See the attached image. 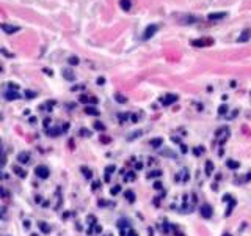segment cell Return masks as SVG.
Here are the masks:
<instances>
[{"label": "cell", "mask_w": 251, "mask_h": 236, "mask_svg": "<svg viewBox=\"0 0 251 236\" xmlns=\"http://www.w3.org/2000/svg\"><path fill=\"white\" fill-rule=\"evenodd\" d=\"M157 30H159V25H157V24L148 25L146 29H144V32H143V40H149V38H152Z\"/></svg>", "instance_id": "6da1fadb"}, {"label": "cell", "mask_w": 251, "mask_h": 236, "mask_svg": "<svg viewBox=\"0 0 251 236\" xmlns=\"http://www.w3.org/2000/svg\"><path fill=\"white\" fill-rule=\"evenodd\" d=\"M35 175L38 176V178H41V179H46V178H49L50 170L46 167V165H38V167L35 168Z\"/></svg>", "instance_id": "7a4b0ae2"}, {"label": "cell", "mask_w": 251, "mask_h": 236, "mask_svg": "<svg viewBox=\"0 0 251 236\" xmlns=\"http://www.w3.org/2000/svg\"><path fill=\"white\" fill-rule=\"evenodd\" d=\"M0 29H2L6 35H14L16 32L21 30L17 25H11V24H2V25H0Z\"/></svg>", "instance_id": "3957f363"}, {"label": "cell", "mask_w": 251, "mask_h": 236, "mask_svg": "<svg viewBox=\"0 0 251 236\" xmlns=\"http://www.w3.org/2000/svg\"><path fill=\"white\" fill-rule=\"evenodd\" d=\"M199 211H201V216L204 217V219H210V217H212V206L209 203H204Z\"/></svg>", "instance_id": "277c9868"}, {"label": "cell", "mask_w": 251, "mask_h": 236, "mask_svg": "<svg viewBox=\"0 0 251 236\" xmlns=\"http://www.w3.org/2000/svg\"><path fill=\"white\" fill-rule=\"evenodd\" d=\"M17 161H19V164H29L30 162V154L27 151H22L17 154Z\"/></svg>", "instance_id": "5b68a950"}, {"label": "cell", "mask_w": 251, "mask_h": 236, "mask_svg": "<svg viewBox=\"0 0 251 236\" xmlns=\"http://www.w3.org/2000/svg\"><path fill=\"white\" fill-rule=\"evenodd\" d=\"M178 101V95H166L163 99H162V104L163 106H170V104H173V102H176Z\"/></svg>", "instance_id": "8992f818"}, {"label": "cell", "mask_w": 251, "mask_h": 236, "mask_svg": "<svg viewBox=\"0 0 251 236\" xmlns=\"http://www.w3.org/2000/svg\"><path fill=\"white\" fill-rule=\"evenodd\" d=\"M213 168H215V167H213V162H212V161H207V162H206V167H204V172H206L207 176H210V175L213 173Z\"/></svg>", "instance_id": "52a82bcc"}, {"label": "cell", "mask_w": 251, "mask_h": 236, "mask_svg": "<svg viewBox=\"0 0 251 236\" xmlns=\"http://www.w3.org/2000/svg\"><path fill=\"white\" fill-rule=\"evenodd\" d=\"M207 17H209V21H217V19H223V17H226V13H210Z\"/></svg>", "instance_id": "ba28073f"}, {"label": "cell", "mask_w": 251, "mask_h": 236, "mask_svg": "<svg viewBox=\"0 0 251 236\" xmlns=\"http://www.w3.org/2000/svg\"><path fill=\"white\" fill-rule=\"evenodd\" d=\"M192 44H193V46L201 47V46H207V44H212V40H198V41H192Z\"/></svg>", "instance_id": "9c48e42d"}, {"label": "cell", "mask_w": 251, "mask_h": 236, "mask_svg": "<svg viewBox=\"0 0 251 236\" xmlns=\"http://www.w3.org/2000/svg\"><path fill=\"white\" fill-rule=\"evenodd\" d=\"M39 230L42 231V233H50V230H52V227L47 224V222H39Z\"/></svg>", "instance_id": "30bf717a"}, {"label": "cell", "mask_w": 251, "mask_h": 236, "mask_svg": "<svg viewBox=\"0 0 251 236\" xmlns=\"http://www.w3.org/2000/svg\"><path fill=\"white\" fill-rule=\"evenodd\" d=\"M6 99H8V101H14V99H19L21 96H19V93H17V92H11V90H10V92H6Z\"/></svg>", "instance_id": "8fae6325"}, {"label": "cell", "mask_w": 251, "mask_h": 236, "mask_svg": "<svg viewBox=\"0 0 251 236\" xmlns=\"http://www.w3.org/2000/svg\"><path fill=\"white\" fill-rule=\"evenodd\" d=\"M119 5H121V8H123L124 11H129V10H131V6H132V2H131V0H119Z\"/></svg>", "instance_id": "7c38bea8"}, {"label": "cell", "mask_w": 251, "mask_h": 236, "mask_svg": "<svg viewBox=\"0 0 251 236\" xmlns=\"http://www.w3.org/2000/svg\"><path fill=\"white\" fill-rule=\"evenodd\" d=\"M13 170H14V173H16L17 176H21V178H25V176H27V172H25V170H22L19 165H14V167H13Z\"/></svg>", "instance_id": "4fadbf2b"}, {"label": "cell", "mask_w": 251, "mask_h": 236, "mask_svg": "<svg viewBox=\"0 0 251 236\" xmlns=\"http://www.w3.org/2000/svg\"><path fill=\"white\" fill-rule=\"evenodd\" d=\"M79 101H80V102H93V104H96V102H97V98H93V96H91V98H88V96H80Z\"/></svg>", "instance_id": "5bb4252c"}, {"label": "cell", "mask_w": 251, "mask_h": 236, "mask_svg": "<svg viewBox=\"0 0 251 236\" xmlns=\"http://www.w3.org/2000/svg\"><path fill=\"white\" fill-rule=\"evenodd\" d=\"M85 112H86L88 115H96V116H97V115L100 113V112L97 110V109H96V107H91V106H88V107H85Z\"/></svg>", "instance_id": "9a60e30c"}, {"label": "cell", "mask_w": 251, "mask_h": 236, "mask_svg": "<svg viewBox=\"0 0 251 236\" xmlns=\"http://www.w3.org/2000/svg\"><path fill=\"white\" fill-rule=\"evenodd\" d=\"M124 197L127 198V202H135V194H134V190H126L124 192Z\"/></svg>", "instance_id": "2e32d148"}, {"label": "cell", "mask_w": 251, "mask_h": 236, "mask_svg": "<svg viewBox=\"0 0 251 236\" xmlns=\"http://www.w3.org/2000/svg\"><path fill=\"white\" fill-rule=\"evenodd\" d=\"M115 170H116L115 165H108L105 168V181H110V175H111V172H115Z\"/></svg>", "instance_id": "e0dca14e"}, {"label": "cell", "mask_w": 251, "mask_h": 236, "mask_svg": "<svg viewBox=\"0 0 251 236\" xmlns=\"http://www.w3.org/2000/svg\"><path fill=\"white\" fill-rule=\"evenodd\" d=\"M236 200H234V198H231V200H229V205H228V208H226V216H231V213H232V208H234L236 206Z\"/></svg>", "instance_id": "ac0fdd59"}, {"label": "cell", "mask_w": 251, "mask_h": 236, "mask_svg": "<svg viewBox=\"0 0 251 236\" xmlns=\"http://www.w3.org/2000/svg\"><path fill=\"white\" fill-rule=\"evenodd\" d=\"M226 164H228V167H229V168H239V167H240L239 162H237V161H232V159H229V161L226 162Z\"/></svg>", "instance_id": "d6986e66"}, {"label": "cell", "mask_w": 251, "mask_h": 236, "mask_svg": "<svg viewBox=\"0 0 251 236\" xmlns=\"http://www.w3.org/2000/svg\"><path fill=\"white\" fill-rule=\"evenodd\" d=\"M162 142H163L162 139H152L149 143H151V147H154V148H159L160 145H162Z\"/></svg>", "instance_id": "ffe728a7"}, {"label": "cell", "mask_w": 251, "mask_h": 236, "mask_svg": "<svg viewBox=\"0 0 251 236\" xmlns=\"http://www.w3.org/2000/svg\"><path fill=\"white\" fill-rule=\"evenodd\" d=\"M159 176H162L160 170H152L151 173H148V178H159Z\"/></svg>", "instance_id": "44dd1931"}, {"label": "cell", "mask_w": 251, "mask_h": 236, "mask_svg": "<svg viewBox=\"0 0 251 236\" xmlns=\"http://www.w3.org/2000/svg\"><path fill=\"white\" fill-rule=\"evenodd\" d=\"M60 132H61V129H58V128H53V129H49L47 131V134L50 135V137H57Z\"/></svg>", "instance_id": "7402d4cb"}, {"label": "cell", "mask_w": 251, "mask_h": 236, "mask_svg": "<svg viewBox=\"0 0 251 236\" xmlns=\"http://www.w3.org/2000/svg\"><path fill=\"white\" fill-rule=\"evenodd\" d=\"M94 129L96 131H105V124L102 123V121H96L94 123Z\"/></svg>", "instance_id": "603a6c76"}, {"label": "cell", "mask_w": 251, "mask_h": 236, "mask_svg": "<svg viewBox=\"0 0 251 236\" xmlns=\"http://www.w3.org/2000/svg\"><path fill=\"white\" fill-rule=\"evenodd\" d=\"M80 170L83 172V175H85V178H88V179H90V178L93 176V173H91V170H90V168H86V167H82Z\"/></svg>", "instance_id": "cb8c5ba5"}, {"label": "cell", "mask_w": 251, "mask_h": 236, "mask_svg": "<svg viewBox=\"0 0 251 236\" xmlns=\"http://www.w3.org/2000/svg\"><path fill=\"white\" fill-rule=\"evenodd\" d=\"M74 77H76V76L72 74V71H71V69L64 71V79H68V80H74Z\"/></svg>", "instance_id": "d4e9b609"}, {"label": "cell", "mask_w": 251, "mask_h": 236, "mask_svg": "<svg viewBox=\"0 0 251 236\" xmlns=\"http://www.w3.org/2000/svg\"><path fill=\"white\" fill-rule=\"evenodd\" d=\"M202 153H204V147H198V148L193 150V154H195V156H201Z\"/></svg>", "instance_id": "484cf974"}, {"label": "cell", "mask_w": 251, "mask_h": 236, "mask_svg": "<svg viewBox=\"0 0 251 236\" xmlns=\"http://www.w3.org/2000/svg\"><path fill=\"white\" fill-rule=\"evenodd\" d=\"M25 96L29 98V99H33V98L36 96V92H32V90H27V92H25Z\"/></svg>", "instance_id": "4316f807"}, {"label": "cell", "mask_w": 251, "mask_h": 236, "mask_svg": "<svg viewBox=\"0 0 251 236\" xmlns=\"http://www.w3.org/2000/svg\"><path fill=\"white\" fill-rule=\"evenodd\" d=\"M119 192H121V186L111 187V190H110V194H111V195H116V194H119Z\"/></svg>", "instance_id": "83f0119b"}, {"label": "cell", "mask_w": 251, "mask_h": 236, "mask_svg": "<svg viewBox=\"0 0 251 236\" xmlns=\"http://www.w3.org/2000/svg\"><path fill=\"white\" fill-rule=\"evenodd\" d=\"M226 112H228V107H226V106H220L218 113H220V115H226Z\"/></svg>", "instance_id": "f1b7e54d"}, {"label": "cell", "mask_w": 251, "mask_h": 236, "mask_svg": "<svg viewBox=\"0 0 251 236\" xmlns=\"http://www.w3.org/2000/svg\"><path fill=\"white\" fill-rule=\"evenodd\" d=\"M68 61H69V65H79V61H80V60H79L77 57H71Z\"/></svg>", "instance_id": "f546056e"}, {"label": "cell", "mask_w": 251, "mask_h": 236, "mask_svg": "<svg viewBox=\"0 0 251 236\" xmlns=\"http://www.w3.org/2000/svg\"><path fill=\"white\" fill-rule=\"evenodd\" d=\"M160 154H163V156H168V158H176V154L173 151H160Z\"/></svg>", "instance_id": "4dcf8cb0"}, {"label": "cell", "mask_w": 251, "mask_h": 236, "mask_svg": "<svg viewBox=\"0 0 251 236\" xmlns=\"http://www.w3.org/2000/svg\"><path fill=\"white\" fill-rule=\"evenodd\" d=\"M131 175H126V181H132L135 179V172H129Z\"/></svg>", "instance_id": "1f68e13d"}, {"label": "cell", "mask_w": 251, "mask_h": 236, "mask_svg": "<svg viewBox=\"0 0 251 236\" xmlns=\"http://www.w3.org/2000/svg\"><path fill=\"white\" fill-rule=\"evenodd\" d=\"M115 99H116L118 102H126V98H124V96H121V95H116Z\"/></svg>", "instance_id": "d6a6232c"}, {"label": "cell", "mask_w": 251, "mask_h": 236, "mask_svg": "<svg viewBox=\"0 0 251 236\" xmlns=\"http://www.w3.org/2000/svg\"><path fill=\"white\" fill-rule=\"evenodd\" d=\"M80 134L83 135V137H88V135H91V132L88 129H80Z\"/></svg>", "instance_id": "836d02e7"}, {"label": "cell", "mask_w": 251, "mask_h": 236, "mask_svg": "<svg viewBox=\"0 0 251 236\" xmlns=\"http://www.w3.org/2000/svg\"><path fill=\"white\" fill-rule=\"evenodd\" d=\"M0 195H2V197H8V195H10V192H8L6 189H2V187H0Z\"/></svg>", "instance_id": "e575fe53"}, {"label": "cell", "mask_w": 251, "mask_h": 236, "mask_svg": "<svg viewBox=\"0 0 251 236\" xmlns=\"http://www.w3.org/2000/svg\"><path fill=\"white\" fill-rule=\"evenodd\" d=\"M127 236H138V233L135 230H132V228H129L127 230Z\"/></svg>", "instance_id": "d590c367"}, {"label": "cell", "mask_w": 251, "mask_h": 236, "mask_svg": "<svg viewBox=\"0 0 251 236\" xmlns=\"http://www.w3.org/2000/svg\"><path fill=\"white\" fill-rule=\"evenodd\" d=\"M242 35H243V36H240V38H239V41L242 43V41H245V40H248V33L245 32V33H242Z\"/></svg>", "instance_id": "8d00e7d4"}, {"label": "cell", "mask_w": 251, "mask_h": 236, "mask_svg": "<svg viewBox=\"0 0 251 236\" xmlns=\"http://www.w3.org/2000/svg\"><path fill=\"white\" fill-rule=\"evenodd\" d=\"M154 189H162V183H159V181L154 183Z\"/></svg>", "instance_id": "74e56055"}, {"label": "cell", "mask_w": 251, "mask_h": 236, "mask_svg": "<svg viewBox=\"0 0 251 236\" xmlns=\"http://www.w3.org/2000/svg\"><path fill=\"white\" fill-rule=\"evenodd\" d=\"M104 82H105V79H104V77H99V79H97V84H99V85H102Z\"/></svg>", "instance_id": "f35d334b"}, {"label": "cell", "mask_w": 251, "mask_h": 236, "mask_svg": "<svg viewBox=\"0 0 251 236\" xmlns=\"http://www.w3.org/2000/svg\"><path fill=\"white\" fill-rule=\"evenodd\" d=\"M8 85H10V88H11V92H13V90H17V88H19V87H17V85H14V84H8Z\"/></svg>", "instance_id": "ab89813d"}, {"label": "cell", "mask_w": 251, "mask_h": 236, "mask_svg": "<svg viewBox=\"0 0 251 236\" xmlns=\"http://www.w3.org/2000/svg\"><path fill=\"white\" fill-rule=\"evenodd\" d=\"M100 142H104V143H108V142H110V139H108V137H100Z\"/></svg>", "instance_id": "60d3db41"}, {"label": "cell", "mask_w": 251, "mask_h": 236, "mask_svg": "<svg viewBox=\"0 0 251 236\" xmlns=\"http://www.w3.org/2000/svg\"><path fill=\"white\" fill-rule=\"evenodd\" d=\"M181 151H182V153H187V147H185V145H182V147H181Z\"/></svg>", "instance_id": "b9f144b4"}, {"label": "cell", "mask_w": 251, "mask_h": 236, "mask_svg": "<svg viewBox=\"0 0 251 236\" xmlns=\"http://www.w3.org/2000/svg\"><path fill=\"white\" fill-rule=\"evenodd\" d=\"M93 189H99V181H96V183L93 184Z\"/></svg>", "instance_id": "7bdbcfd3"}, {"label": "cell", "mask_w": 251, "mask_h": 236, "mask_svg": "<svg viewBox=\"0 0 251 236\" xmlns=\"http://www.w3.org/2000/svg\"><path fill=\"white\" fill-rule=\"evenodd\" d=\"M49 123H50V120H49V118H47V120H44V126H46V128H47V126H49Z\"/></svg>", "instance_id": "ee69618b"}, {"label": "cell", "mask_w": 251, "mask_h": 236, "mask_svg": "<svg viewBox=\"0 0 251 236\" xmlns=\"http://www.w3.org/2000/svg\"><path fill=\"white\" fill-rule=\"evenodd\" d=\"M135 167H137V170H140V168H141V167H143V164H140V162H138V164H137V165H135Z\"/></svg>", "instance_id": "f6af8a7d"}, {"label": "cell", "mask_w": 251, "mask_h": 236, "mask_svg": "<svg viewBox=\"0 0 251 236\" xmlns=\"http://www.w3.org/2000/svg\"><path fill=\"white\" fill-rule=\"evenodd\" d=\"M223 236H231V234H229V233H226V234H223Z\"/></svg>", "instance_id": "bcb514c9"}, {"label": "cell", "mask_w": 251, "mask_h": 236, "mask_svg": "<svg viewBox=\"0 0 251 236\" xmlns=\"http://www.w3.org/2000/svg\"><path fill=\"white\" fill-rule=\"evenodd\" d=\"M32 236H38V234H32Z\"/></svg>", "instance_id": "7dc6e473"}]
</instances>
